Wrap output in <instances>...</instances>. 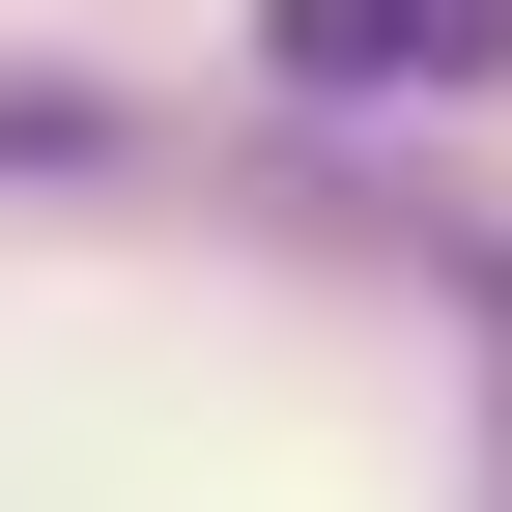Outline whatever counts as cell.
<instances>
[{"mask_svg": "<svg viewBox=\"0 0 512 512\" xmlns=\"http://www.w3.org/2000/svg\"><path fill=\"white\" fill-rule=\"evenodd\" d=\"M256 57H285L313 114H370V86L456 114V86H512V0H256Z\"/></svg>", "mask_w": 512, "mask_h": 512, "instance_id": "obj_1", "label": "cell"}, {"mask_svg": "<svg viewBox=\"0 0 512 512\" xmlns=\"http://www.w3.org/2000/svg\"><path fill=\"white\" fill-rule=\"evenodd\" d=\"M114 143H143L114 86H57V57H0V171H114Z\"/></svg>", "mask_w": 512, "mask_h": 512, "instance_id": "obj_2", "label": "cell"}]
</instances>
